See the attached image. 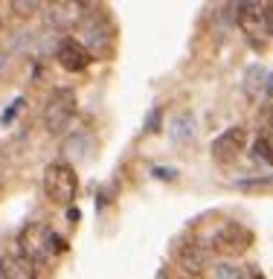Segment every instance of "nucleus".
<instances>
[{
	"label": "nucleus",
	"mask_w": 273,
	"mask_h": 279,
	"mask_svg": "<svg viewBox=\"0 0 273 279\" xmlns=\"http://www.w3.org/2000/svg\"><path fill=\"white\" fill-rule=\"evenodd\" d=\"M236 24L256 50H264L273 38V3H241L233 9Z\"/></svg>",
	"instance_id": "f257e3e1"
},
{
	"label": "nucleus",
	"mask_w": 273,
	"mask_h": 279,
	"mask_svg": "<svg viewBox=\"0 0 273 279\" xmlns=\"http://www.w3.org/2000/svg\"><path fill=\"white\" fill-rule=\"evenodd\" d=\"M44 192L58 207H70L79 195V175L67 160H53L44 169Z\"/></svg>",
	"instance_id": "f03ea898"
},
{
	"label": "nucleus",
	"mask_w": 273,
	"mask_h": 279,
	"mask_svg": "<svg viewBox=\"0 0 273 279\" xmlns=\"http://www.w3.org/2000/svg\"><path fill=\"white\" fill-rule=\"evenodd\" d=\"M18 244H20V256L29 259L32 265H38V262H53L64 250V242L47 224H29L20 233Z\"/></svg>",
	"instance_id": "7ed1b4c3"
},
{
	"label": "nucleus",
	"mask_w": 273,
	"mask_h": 279,
	"mask_svg": "<svg viewBox=\"0 0 273 279\" xmlns=\"http://www.w3.org/2000/svg\"><path fill=\"white\" fill-rule=\"evenodd\" d=\"M76 114H79V99H76V90L61 88L55 90L53 96L47 99L44 111H41V122L50 134H64L67 128L73 125Z\"/></svg>",
	"instance_id": "20e7f679"
},
{
	"label": "nucleus",
	"mask_w": 273,
	"mask_h": 279,
	"mask_svg": "<svg viewBox=\"0 0 273 279\" xmlns=\"http://www.w3.org/2000/svg\"><path fill=\"white\" fill-rule=\"evenodd\" d=\"M82 27H84V41L82 44L87 47V53H102V55H110L113 53V44H117V27L110 20L108 12H96L90 9L87 15L82 18Z\"/></svg>",
	"instance_id": "39448f33"
},
{
	"label": "nucleus",
	"mask_w": 273,
	"mask_h": 279,
	"mask_svg": "<svg viewBox=\"0 0 273 279\" xmlns=\"http://www.w3.org/2000/svg\"><path fill=\"white\" fill-rule=\"evenodd\" d=\"M250 244H253V233L238 221H224L210 235V250H215L218 256H241L250 250Z\"/></svg>",
	"instance_id": "423d86ee"
},
{
	"label": "nucleus",
	"mask_w": 273,
	"mask_h": 279,
	"mask_svg": "<svg viewBox=\"0 0 273 279\" xmlns=\"http://www.w3.org/2000/svg\"><path fill=\"white\" fill-rule=\"evenodd\" d=\"M244 148H247V131L241 125H233V128H227L224 134H218L212 140L210 154L218 166H230V163H236L238 157L244 154Z\"/></svg>",
	"instance_id": "0eeeda50"
},
{
	"label": "nucleus",
	"mask_w": 273,
	"mask_h": 279,
	"mask_svg": "<svg viewBox=\"0 0 273 279\" xmlns=\"http://www.w3.org/2000/svg\"><path fill=\"white\" fill-rule=\"evenodd\" d=\"M93 55L87 53V47L79 41V38H61L58 47H55V61L61 64L67 73H84L90 67Z\"/></svg>",
	"instance_id": "6e6552de"
},
{
	"label": "nucleus",
	"mask_w": 273,
	"mask_h": 279,
	"mask_svg": "<svg viewBox=\"0 0 273 279\" xmlns=\"http://www.w3.org/2000/svg\"><path fill=\"white\" fill-rule=\"evenodd\" d=\"M207 268H210V247H203L200 242H186L177 247V270L183 276L195 279Z\"/></svg>",
	"instance_id": "1a4fd4ad"
},
{
	"label": "nucleus",
	"mask_w": 273,
	"mask_h": 279,
	"mask_svg": "<svg viewBox=\"0 0 273 279\" xmlns=\"http://www.w3.org/2000/svg\"><path fill=\"white\" fill-rule=\"evenodd\" d=\"M87 15V6H76V3H53L50 9H47V20L53 24V27H76V24H82V18Z\"/></svg>",
	"instance_id": "9d476101"
},
{
	"label": "nucleus",
	"mask_w": 273,
	"mask_h": 279,
	"mask_svg": "<svg viewBox=\"0 0 273 279\" xmlns=\"http://www.w3.org/2000/svg\"><path fill=\"white\" fill-rule=\"evenodd\" d=\"M0 279H35V265L24 259L20 253H3L0 256Z\"/></svg>",
	"instance_id": "9b49d317"
},
{
	"label": "nucleus",
	"mask_w": 273,
	"mask_h": 279,
	"mask_svg": "<svg viewBox=\"0 0 273 279\" xmlns=\"http://www.w3.org/2000/svg\"><path fill=\"white\" fill-rule=\"evenodd\" d=\"M267 76L270 73L264 70V67H250L244 76V90L250 96H262V90H267Z\"/></svg>",
	"instance_id": "f8f14e48"
},
{
	"label": "nucleus",
	"mask_w": 273,
	"mask_h": 279,
	"mask_svg": "<svg viewBox=\"0 0 273 279\" xmlns=\"http://www.w3.org/2000/svg\"><path fill=\"white\" fill-rule=\"evenodd\" d=\"M172 134H174V140H177V143H189L192 137H195V117L183 114L180 119H174Z\"/></svg>",
	"instance_id": "ddd939ff"
},
{
	"label": "nucleus",
	"mask_w": 273,
	"mask_h": 279,
	"mask_svg": "<svg viewBox=\"0 0 273 279\" xmlns=\"http://www.w3.org/2000/svg\"><path fill=\"white\" fill-rule=\"evenodd\" d=\"M212 279H250V273H247L241 265L221 262V265H215V270H212Z\"/></svg>",
	"instance_id": "4468645a"
},
{
	"label": "nucleus",
	"mask_w": 273,
	"mask_h": 279,
	"mask_svg": "<svg viewBox=\"0 0 273 279\" xmlns=\"http://www.w3.org/2000/svg\"><path fill=\"white\" fill-rule=\"evenodd\" d=\"M12 15L20 20H29L32 15H38L41 12V3H35V0H12Z\"/></svg>",
	"instance_id": "2eb2a0df"
},
{
	"label": "nucleus",
	"mask_w": 273,
	"mask_h": 279,
	"mask_svg": "<svg viewBox=\"0 0 273 279\" xmlns=\"http://www.w3.org/2000/svg\"><path fill=\"white\" fill-rule=\"evenodd\" d=\"M253 160L262 163V166H270V163H273V148L264 143L262 137H259V140H256V145H253Z\"/></svg>",
	"instance_id": "dca6fc26"
},
{
	"label": "nucleus",
	"mask_w": 273,
	"mask_h": 279,
	"mask_svg": "<svg viewBox=\"0 0 273 279\" xmlns=\"http://www.w3.org/2000/svg\"><path fill=\"white\" fill-rule=\"evenodd\" d=\"M238 186H273V178H264V180H241Z\"/></svg>",
	"instance_id": "f3484780"
},
{
	"label": "nucleus",
	"mask_w": 273,
	"mask_h": 279,
	"mask_svg": "<svg viewBox=\"0 0 273 279\" xmlns=\"http://www.w3.org/2000/svg\"><path fill=\"white\" fill-rule=\"evenodd\" d=\"M267 93H270V96H273V73H270V76H267Z\"/></svg>",
	"instance_id": "a211bd4d"
},
{
	"label": "nucleus",
	"mask_w": 273,
	"mask_h": 279,
	"mask_svg": "<svg viewBox=\"0 0 273 279\" xmlns=\"http://www.w3.org/2000/svg\"><path fill=\"white\" fill-rule=\"evenodd\" d=\"M3 64H6V53H3V47H0V70H3Z\"/></svg>",
	"instance_id": "6ab92c4d"
},
{
	"label": "nucleus",
	"mask_w": 273,
	"mask_h": 279,
	"mask_svg": "<svg viewBox=\"0 0 273 279\" xmlns=\"http://www.w3.org/2000/svg\"><path fill=\"white\" fill-rule=\"evenodd\" d=\"M169 279H189V276H183V273H180V276H169Z\"/></svg>",
	"instance_id": "aec40b11"
},
{
	"label": "nucleus",
	"mask_w": 273,
	"mask_h": 279,
	"mask_svg": "<svg viewBox=\"0 0 273 279\" xmlns=\"http://www.w3.org/2000/svg\"><path fill=\"white\" fill-rule=\"evenodd\" d=\"M0 29H3V18H0Z\"/></svg>",
	"instance_id": "412c9836"
}]
</instances>
